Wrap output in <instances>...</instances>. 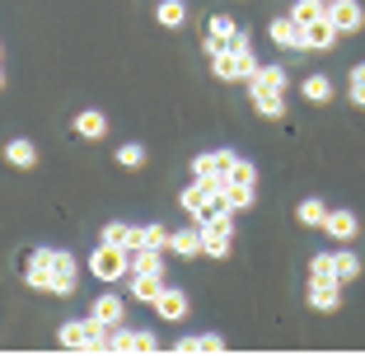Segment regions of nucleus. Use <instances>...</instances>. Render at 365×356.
<instances>
[{
  "instance_id": "obj_1",
  "label": "nucleus",
  "mask_w": 365,
  "mask_h": 356,
  "mask_svg": "<svg viewBox=\"0 0 365 356\" xmlns=\"http://www.w3.org/2000/svg\"><path fill=\"white\" fill-rule=\"evenodd\" d=\"M85 268L94 272V281H108V286H118V281H127V277H131V248H122V244H103V239H98L94 253L85 258Z\"/></svg>"
},
{
  "instance_id": "obj_2",
  "label": "nucleus",
  "mask_w": 365,
  "mask_h": 356,
  "mask_svg": "<svg viewBox=\"0 0 365 356\" xmlns=\"http://www.w3.org/2000/svg\"><path fill=\"white\" fill-rule=\"evenodd\" d=\"M253 38H248V29H239V19H230V14H206V29H202V47L206 56H220L230 52V47H248Z\"/></svg>"
},
{
  "instance_id": "obj_3",
  "label": "nucleus",
  "mask_w": 365,
  "mask_h": 356,
  "mask_svg": "<svg viewBox=\"0 0 365 356\" xmlns=\"http://www.w3.org/2000/svg\"><path fill=\"white\" fill-rule=\"evenodd\" d=\"M258 56H253V43L248 47H230V52L211 56V76L215 80H253V71H258Z\"/></svg>"
},
{
  "instance_id": "obj_4",
  "label": "nucleus",
  "mask_w": 365,
  "mask_h": 356,
  "mask_svg": "<svg viewBox=\"0 0 365 356\" xmlns=\"http://www.w3.org/2000/svg\"><path fill=\"white\" fill-rule=\"evenodd\" d=\"M202 239H206V253L202 258H230L235 248V211H220L202 225Z\"/></svg>"
},
{
  "instance_id": "obj_5",
  "label": "nucleus",
  "mask_w": 365,
  "mask_h": 356,
  "mask_svg": "<svg viewBox=\"0 0 365 356\" xmlns=\"http://www.w3.org/2000/svg\"><path fill=\"white\" fill-rule=\"evenodd\" d=\"M24 286H29V291H43V295H56V263H52V248H33V253H29Z\"/></svg>"
},
{
  "instance_id": "obj_6",
  "label": "nucleus",
  "mask_w": 365,
  "mask_h": 356,
  "mask_svg": "<svg viewBox=\"0 0 365 356\" xmlns=\"http://www.w3.org/2000/svg\"><path fill=\"white\" fill-rule=\"evenodd\" d=\"M235 160H239V155L230 151V146L206 151V155H197V160H192V178H215V183H225V173L235 169Z\"/></svg>"
},
{
  "instance_id": "obj_7",
  "label": "nucleus",
  "mask_w": 365,
  "mask_h": 356,
  "mask_svg": "<svg viewBox=\"0 0 365 356\" xmlns=\"http://www.w3.org/2000/svg\"><path fill=\"white\" fill-rule=\"evenodd\" d=\"M89 319H98V324H108V328L127 324V295H118V291L94 295V305H89Z\"/></svg>"
},
{
  "instance_id": "obj_8",
  "label": "nucleus",
  "mask_w": 365,
  "mask_h": 356,
  "mask_svg": "<svg viewBox=\"0 0 365 356\" xmlns=\"http://www.w3.org/2000/svg\"><path fill=\"white\" fill-rule=\"evenodd\" d=\"M323 235L333 239V244H351V239L361 235V220H356V211L333 206V211H328V220H323Z\"/></svg>"
},
{
  "instance_id": "obj_9",
  "label": "nucleus",
  "mask_w": 365,
  "mask_h": 356,
  "mask_svg": "<svg viewBox=\"0 0 365 356\" xmlns=\"http://www.w3.org/2000/svg\"><path fill=\"white\" fill-rule=\"evenodd\" d=\"M187 310H192V300H187V291H178V286H164L160 300H155V319H169V324H182Z\"/></svg>"
},
{
  "instance_id": "obj_10",
  "label": "nucleus",
  "mask_w": 365,
  "mask_h": 356,
  "mask_svg": "<svg viewBox=\"0 0 365 356\" xmlns=\"http://www.w3.org/2000/svg\"><path fill=\"white\" fill-rule=\"evenodd\" d=\"M328 19L337 24V33H361L365 29L361 0H328Z\"/></svg>"
},
{
  "instance_id": "obj_11",
  "label": "nucleus",
  "mask_w": 365,
  "mask_h": 356,
  "mask_svg": "<svg viewBox=\"0 0 365 356\" xmlns=\"http://www.w3.org/2000/svg\"><path fill=\"white\" fill-rule=\"evenodd\" d=\"M52 263H56V295H76L80 286V263L71 248H52Z\"/></svg>"
},
{
  "instance_id": "obj_12",
  "label": "nucleus",
  "mask_w": 365,
  "mask_h": 356,
  "mask_svg": "<svg viewBox=\"0 0 365 356\" xmlns=\"http://www.w3.org/2000/svg\"><path fill=\"white\" fill-rule=\"evenodd\" d=\"M169 253L173 258H202L206 253V239H202V225H187V230H173V239H169Z\"/></svg>"
},
{
  "instance_id": "obj_13",
  "label": "nucleus",
  "mask_w": 365,
  "mask_h": 356,
  "mask_svg": "<svg viewBox=\"0 0 365 356\" xmlns=\"http://www.w3.org/2000/svg\"><path fill=\"white\" fill-rule=\"evenodd\" d=\"M337 38H342V33H337V24L328 19V14L314 19V24H304V52H328Z\"/></svg>"
},
{
  "instance_id": "obj_14",
  "label": "nucleus",
  "mask_w": 365,
  "mask_h": 356,
  "mask_svg": "<svg viewBox=\"0 0 365 356\" xmlns=\"http://www.w3.org/2000/svg\"><path fill=\"white\" fill-rule=\"evenodd\" d=\"M248 103H253L258 118L286 122V94H277V89H248Z\"/></svg>"
},
{
  "instance_id": "obj_15",
  "label": "nucleus",
  "mask_w": 365,
  "mask_h": 356,
  "mask_svg": "<svg viewBox=\"0 0 365 356\" xmlns=\"http://www.w3.org/2000/svg\"><path fill=\"white\" fill-rule=\"evenodd\" d=\"M309 310H319V314H333L337 305H342V281H309Z\"/></svg>"
},
{
  "instance_id": "obj_16",
  "label": "nucleus",
  "mask_w": 365,
  "mask_h": 356,
  "mask_svg": "<svg viewBox=\"0 0 365 356\" xmlns=\"http://www.w3.org/2000/svg\"><path fill=\"white\" fill-rule=\"evenodd\" d=\"M267 38H272L277 47H300V52H304V29L290 19V10L281 14V19H272V24H267Z\"/></svg>"
},
{
  "instance_id": "obj_17",
  "label": "nucleus",
  "mask_w": 365,
  "mask_h": 356,
  "mask_svg": "<svg viewBox=\"0 0 365 356\" xmlns=\"http://www.w3.org/2000/svg\"><path fill=\"white\" fill-rule=\"evenodd\" d=\"M164 286H169V281H164V277H150V272H131V277H127L131 300H140V305H155Z\"/></svg>"
},
{
  "instance_id": "obj_18",
  "label": "nucleus",
  "mask_w": 365,
  "mask_h": 356,
  "mask_svg": "<svg viewBox=\"0 0 365 356\" xmlns=\"http://www.w3.org/2000/svg\"><path fill=\"white\" fill-rule=\"evenodd\" d=\"M5 160L14 169H38V146L29 136H14V141H5Z\"/></svg>"
},
{
  "instance_id": "obj_19",
  "label": "nucleus",
  "mask_w": 365,
  "mask_h": 356,
  "mask_svg": "<svg viewBox=\"0 0 365 356\" xmlns=\"http://www.w3.org/2000/svg\"><path fill=\"white\" fill-rule=\"evenodd\" d=\"M286 66H277V61H267V66H258L253 71V80H248V89H277V94H286Z\"/></svg>"
},
{
  "instance_id": "obj_20",
  "label": "nucleus",
  "mask_w": 365,
  "mask_h": 356,
  "mask_svg": "<svg viewBox=\"0 0 365 356\" xmlns=\"http://www.w3.org/2000/svg\"><path fill=\"white\" fill-rule=\"evenodd\" d=\"M76 136H80V141H103V136H108V118H103L98 108L76 113Z\"/></svg>"
},
{
  "instance_id": "obj_21",
  "label": "nucleus",
  "mask_w": 365,
  "mask_h": 356,
  "mask_svg": "<svg viewBox=\"0 0 365 356\" xmlns=\"http://www.w3.org/2000/svg\"><path fill=\"white\" fill-rule=\"evenodd\" d=\"M164 258H169V248H136V253H131V272L164 277Z\"/></svg>"
},
{
  "instance_id": "obj_22",
  "label": "nucleus",
  "mask_w": 365,
  "mask_h": 356,
  "mask_svg": "<svg viewBox=\"0 0 365 356\" xmlns=\"http://www.w3.org/2000/svg\"><path fill=\"white\" fill-rule=\"evenodd\" d=\"M328 211H333V206H323L319 197H304V202L295 206V220H300L304 230H323V220H328Z\"/></svg>"
},
{
  "instance_id": "obj_23",
  "label": "nucleus",
  "mask_w": 365,
  "mask_h": 356,
  "mask_svg": "<svg viewBox=\"0 0 365 356\" xmlns=\"http://www.w3.org/2000/svg\"><path fill=\"white\" fill-rule=\"evenodd\" d=\"M300 94L323 108V103H333V80H328V76H304L300 80Z\"/></svg>"
},
{
  "instance_id": "obj_24",
  "label": "nucleus",
  "mask_w": 365,
  "mask_h": 356,
  "mask_svg": "<svg viewBox=\"0 0 365 356\" xmlns=\"http://www.w3.org/2000/svg\"><path fill=\"white\" fill-rule=\"evenodd\" d=\"M155 19H160L164 29H182V24H187V5H182V0H160V5H155Z\"/></svg>"
},
{
  "instance_id": "obj_25",
  "label": "nucleus",
  "mask_w": 365,
  "mask_h": 356,
  "mask_svg": "<svg viewBox=\"0 0 365 356\" xmlns=\"http://www.w3.org/2000/svg\"><path fill=\"white\" fill-rule=\"evenodd\" d=\"M323 14H328V0H295V5H290V19L300 24H314V19H323Z\"/></svg>"
},
{
  "instance_id": "obj_26",
  "label": "nucleus",
  "mask_w": 365,
  "mask_h": 356,
  "mask_svg": "<svg viewBox=\"0 0 365 356\" xmlns=\"http://www.w3.org/2000/svg\"><path fill=\"white\" fill-rule=\"evenodd\" d=\"M220 347H225V337L197 333V337H178V342H173V352H220Z\"/></svg>"
},
{
  "instance_id": "obj_27",
  "label": "nucleus",
  "mask_w": 365,
  "mask_h": 356,
  "mask_svg": "<svg viewBox=\"0 0 365 356\" xmlns=\"http://www.w3.org/2000/svg\"><path fill=\"white\" fill-rule=\"evenodd\" d=\"M309 281H337V258L333 253H314L309 258Z\"/></svg>"
},
{
  "instance_id": "obj_28",
  "label": "nucleus",
  "mask_w": 365,
  "mask_h": 356,
  "mask_svg": "<svg viewBox=\"0 0 365 356\" xmlns=\"http://www.w3.org/2000/svg\"><path fill=\"white\" fill-rule=\"evenodd\" d=\"M225 183L230 188H258V169H253L248 160H235V169L225 173Z\"/></svg>"
},
{
  "instance_id": "obj_29",
  "label": "nucleus",
  "mask_w": 365,
  "mask_h": 356,
  "mask_svg": "<svg viewBox=\"0 0 365 356\" xmlns=\"http://www.w3.org/2000/svg\"><path fill=\"white\" fill-rule=\"evenodd\" d=\"M333 258H337V281H342V286H346V281H356V277H361V258H356L351 248H337Z\"/></svg>"
},
{
  "instance_id": "obj_30",
  "label": "nucleus",
  "mask_w": 365,
  "mask_h": 356,
  "mask_svg": "<svg viewBox=\"0 0 365 356\" xmlns=\"http://www.w3.org/2000/svg\"><path fill=\"white\" fill-rule=\"evenodd\" d=\"M346 98H351V108L365 113V61L351 66V80H346Z\"/></svg>"
},
{
  "instance_id": "obj_31",
  "label": "nucleus",
  "mask_w": 365,
  "mask_h": 356,
  "mask_svg": "<svg viewBox=\"0 0 365 356\" xmlns=\"http://www.w3.org/2000/svg\"><path fill=\"white\" fill-rule=\"evenodd\" d=\"M145 160H150V155H145V146H140V141H127V146H118V164H122V169H140Z\"/></svg>"
},
{
  "instance_id": "obj_32",
  "label": "nucleus",
  "mask_w": 365,
  "mask_h": 356,
  "mask_svg": "<svg viewBox=\"0 0 365 356\" xmlns=\"http://www.w3.org/2000/svg\"><path fill=\"white\" fill-rule=\"evenodd\" d=\"M220 193H225V202L235 206V211H248V206L258 202V188H230V183H220Z\"/></svg>"
},
{
  "instance_id": "obj_33",
  "label": "nucleus",
  "mask_w": 365,
  "mask_h": 356,
  "mask_svg": "<svg viewBox=\"0 0 365 356\" xmlns=\"http://www.w3.org/2000/svg\"><path fill=\"white\" fill-rule=\"evenodd\" d=\"M98 239H103V244H122V248H131V225H127V220H108Z\"/></svg>"
},
{
  "instance_id": "obj_34",
  "label": "nucleus",
  "mask_w": 365,
  "mask_h": 356,
  "mask_svg": "<svg viewBox=\"0 0 365 356\" xmlns=\"http://www.w3.org/2000/svg\"><path fill=\"white\" fill-rule=\"evenodd\" d=\"M169 239H173V230L160 225V220H150V225H145V244H140V248H169Z\"/></svg>"
},
{
  "instance_id": "obj_35",
  "label": "nucleus",
  "mask_w": 365,
  "mask_h": 356,
  "mask_svg": "<svg viewBox=\"0 0 365 356\" xmlns=\"http://www.w3.org/2000/svg\"><path fill=\"white\" fill-rule=\"evenodd\" d=\"M155 347H160L155 333H136V337H131V352H155Z\"/></svg>"
}]
</instances>
